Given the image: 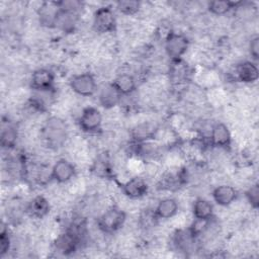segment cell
<instances>
[{
	"label": "cell",
	"mask_w": 259,
	"mask_h": 259,
	"mask_svg": "<svg viewBox=\"0 0 259 259\" xmlns=\"http://www.w3.org/2000/svg\"><path fill=\"white\" fill-rule=\"evenodd\" d=\"M102 115L98 108L87 106L82 110L79 118V126L85 133H95L100 130Z\"/></svg>",
	"instance_id": "cell-6"
},
{
	"label": "cell",
	"mask_w": 259,
	"mask_h": 259,
	"mask_svg": "<svg viewBox=\"0 0 259 259\" xmlns=\"http://www.w3.org/2000/svg\"><path fill=\"white\" fill-rule=\"evenodd\" d=\"M75 172V166L71 162L66 159H60L52 167L51 177L59 183H66L74 177Z\"/></svg>",
	"instance_id": "cell-9"
},
{
	"label": "cell",
	"mask_w": 259,
	"mask_h": 259,
	"mask_svg": "<svg viewBox=\"0 0 259 259\" xmlns=\"http://www.w3.org/2000/svg\"><path fill=\"white\" fill-rule=\"evenodd\" d=\"M122 95L113 85V83L105 84L99 91L98 100L100 105L105 109H110L116 106L121 101Z\"/></svg>",
	"instance_id": "cell-10"
},
{
	"label": "cell",
	"mask_w": 259,
	"mask_h": 259,
	"mask_svg": "<svg viewBox=\"0 0 259 259\" xmlns=\"http://www.w3.org/2000/svg\"><path fill=\"white\" fill-rule=\"evenodd\" d=\"M49 211H50L49 201L44 196H40V195L32 198L26 206V212L30 217L36 218V219H42L49 213Z\"/></svg>",
	"instance_id": "cell-15"
},
{
	"label": "cell",
	"mask_w": 259,
	"mask_h": 259,
	"mask_svg": "<svg viewBox=\"0 0 259 259\" xmlns=\"http://www.w3.org/2000/svg\"><path fill=\"white\" fill-rule=\"evenodd\" d=\"M210 143L220 148H227L231 145V133L225 123L217 122L213 124L210 131Z\"/></svg>",
	"instance_id": "cell-12"
},
{
	"label": "cell",
	"mask_w": 259,
	"mask_h": 259,
	"mask_svg": "<svg viewBox=\"0 0 259 259\" xmlns=\"http://www.w3.org/2000/svg\"><path fill=\"white\" fill-rule=\"evenodd\" d=\"M117 9L125 15L136 14L141 8V3L137 0H121L116 3Z\"/></svg>",
	"instance_id": "cell-23"
},
{
	"label": "cell",
	"mask_w": 259,
	"mask_h": 259,
	"mask_svg": "<svg viewBox=\"0 0 259 259\" xmlns=\"http://www.w3.org/2000/svg\"><path fill=\"white\" fill-rule=\"evenodd\" d=\"M71 89L81 96H92L97 89L94 76L90 73H81L71 77L69 81Z\"/></svg>",
	"instance_id": "cell-5"
},
{
	"label": "cell",
	"mask_w": 259,
	"mask_h": 259,
	"mask_svg": "<svg viewBox=\"0 0 259 259\" xmlns=\"http://www.w3.org/2000/svg\"><path fill=\"white\" fill-rule=\"evenodd\" d=\"M44 137L52 148L61 147L67 138V126L64 120L59 117H51L44 127Z\"/></svg>",
	"instance_id": "cell-1"
},
{
	"label": "cell",
	"mask_w": 259,
	"mask_h": 259,
	"mask_svg": "<svg viewBox=\"0 0 259 259\" xmlns=\"http://www.w3.org/2000/svg\"><path fill=\"white\" fill-rule=\"evenodd\" d=\"M240 2H234L229 0H217V1H210L207 4V8L210 13L215 15H224L228 12H230L233 8H235L237 5H239Z\"/></svg>",
	"instance_id": "cell-20"
},
{
	"label": "cell",
	"mask_w": 259,
	"mask_h": 259,
	"mask_svg": "<svg viewBox=\"0 0 259 259\" xmlns=\"http://www.w3.org/2000/svg\"><path fill=\"white\" fill-rule=\"evenodd\" d=\"M116 18L110 6L99 7L93 16V28L99 33H107L115 30Z\"/></svg>",
	"instance_id": "cell-4"
},
{
	"label": "cell",
	"mask_w": 259,
	"mask_h": 259,
	"mask_svg": "<svg viewBox=\"0 0 259 259\" xmlns=\"http://www.w3.org/2000/svg\"><path fill=\"white\" fill-rule=\"evenodd\" d=\"M10 248V239L8 236V232L2 229L0 234V254L4 255L8 252Z\"/></svg>",
	"instance_id": "cell-25"
},
{
	"label": "cell",
	"mask_w": 259,
	"mask_h": 259,
	"mask_svg": "<svg viewBox=\"0 0 259 259\" xmlns=\"http://www.w3.org/2000/svg\"><path fill=\"white\" fill-rule=\"evenodd\" d=\"M122 96L132 94L136 90V80L131 74H120L112 82Z\"/></svg>",
	"instance_id": "cell-18"
},
{
	"label": "cell",
	"mask_w": 259,
	"mask_h": 259,
	"mask_svg": "<svg viewBox=\"0 0 259 259\" xmlns=\"http://www.w3.org/2000/svg\"><path fill=\"white\" fill-rule=\"evenodd\" d=\"M57 6H58V11L55 17L54 26L61 29L64 32H72L77 24L79 10L60 7L58 4Z\"/></svg>",
	"instance_id": "cell-7"
},
{
	"label": "cell",
	"mask_w": 259,
	"mask_h": 259,
	"mask_svg": "<svg viewBox=\"0 0 259 259\" xmlns=\"http://www.w3.org/2000/svg\"><path fill=\"white\" fill-rule=\"evenodd\" d=\"M236 76L243 83H253L259 77V70L255 63L245 61L236 67Z\"/></svg>",
	"instance_id": "cell-13"
},
{
	"label": "cell",
	"mask_w": 259,
	"mask_h": 259,
	"mask_svg": "<svg viewBox=\"0 0 259 259\" xmlns=\"http://www.w3.org/2000/svg\"><path fill=\"white\" fill-rule=\"evenodd\" d=\"M125 219L126 214L123 210L112 206L100 215L98 219V227L104 233H114L123 226Z\"/></svg>",
	"instance_id": "cell-2"
},
{
	"label": "cell",
	"mask_w": 259,
	"mask_h": 259,
	"mask_svg": "<svg viewBox=\"0 0 259 259\" xmlns=\"http://www.w3.org/2000/svg\"><path fill=\"white\" fill-rule=\"evenodd\" d=\"M55 75L46 68L35 70L30 77V86L33 90L38 92H49L54 88Z\"/></svg>",
	"instance_id": "cell-8"
},
{
	"label": "cell",
	"mask_w": 259,
	"mask_h": 259,
	"mask_svg": "<svg viewBox=\"0 0 259 259\" xmlns=\"http://www.w3.org/2000/svg\"><path fill=\"white\" fill-rule=\"evenodd\" d=\"M189 46L186 35L177 32H169L165 38V51L172 61L181 60Z\"/></svg>",
	"instance_id": "cell-3"
},
{
	"label": "cell",
	"mask_w": 259,
	"mask_h": 259,
	"mask_svg": "<svg viewBox=\"0 0 259 259\" xmlns=\"http://www.w3.org/2000/svg\"><path fill=\"white\" fill-rule=\"evenodd\" d=\"M77 243H78V240L76 235L71 232H68L59 237V239L56 242V246L60 252L66 255L75 251L77 247Z\"/></svg>",
	"instance_id": "cell-19"
},
{
	"label": "cell",
	"mask_w": 259,
	"mask_h": 259,
	"mask_svg": "<svg viewBox=\"0 0 259 259\" xmlns=\"http://www.w3.org/2000/svg\"><path fill=\"white\" fill-rule=\"evenodd\" d=\"M148 191V184L142 177L135 176L122 185V192L130 198L136 199L143 197Z\"/></svg>",
	"instance_id": "cell-11"
},
{
	"label": "cell",
	"mask_w": 259,
	"mask_h": 259,
	"mask_svg": "<svg viewBox=\"0 0 259 259\" xmlns=\"http://www.w3.org/2000/svg\"><path fill=\"white\" fill-rule=\"evenodd\" d=\"M155 127L154 125L150 124V123H143L138 125L134 132H133V137L134 140L138 143H143V142H147L148 140L152 139L155 136Z\"/></svg>",
	"instance_id": "cell-21"
},
{
	"label": "cell",
	"mask_w": 259,
	"mask_h": 259,
	"mask_svg": "<svg viewBox=\"0 0 259 259\" xmlns=\"http://www.w3.org/2000/svg\"><path fill=\"white\" fill-rule=\"evenodd\" d=\"M237 190L231 185L217 186L212 191V198L214 202L222 206L230 205L237 198Z\"/></svg>",
	"instance_id": "cell-14"
},
{
	"label": "cell",
	"mask_w": 259,
	"mask_h": 259,
	"mask_svg": "<svg viewBox=\"0 0 259 259\" xmlns=\"http://www.w3.org/2000/svg\"><path fill=\"white\" fill-rule=\"evenodd\" d=\"M154 211L157 219L167 220L174 217L177 213L178 203L174 198L167 197L159 201Z\"/></svg>",
	"instance_id": "cell-16"
},
{
	"label": "cell",
	"mask_w": 259,
	"mask_h": 259,
	"mask_svg": "<svg viewBox=\"0 0 259 259\" xmlns=\"http://www.w3.org/2000/svg\"><path fill=\"white\" fill-rule=\"evenodd\" d=\"M246 197L250 205L257 209L259 207V185L255 183L246 191Z\"/></svg>",
	"instance_id": "cell-24"
},
{
	"label": "cell",
	"mask_w": 259,
	"mask_h": 259,
	"mask_svg": "<svg viewBox=\"0 0 259 259\" xmlns=\"http://www.w3.org/2000/svg\"><path fill=\"white\" fill-rule=\"evenodd\" d=\"M192 212L195 220L208 222L213 214V205L204 198H197L193 203Z\"/></svg>",
	"instance_id": "cell-17"
},
{
	"label": "cell",
	"mask_w": 259,
	"mask_h": 259,
	"mask_svg": "<svg viewBox=\"0 0 259 259\" xmlns=\"http://www.w3.org/2000/svg\"><path fill=\"white\" fill-rule=\"evenodd\" d=\"M17 139V133L13 125L7 124L2 127L1 131V145L5 148H11L14 146Z\"/></svg>",
	"instance_id": "cell-22"
},
{
	"label": "cell",
	"mask_w": 259,
	"mask_h": 259,
	"mask_svg": "<svg viewBox=\"0 0 259 259\" xmlns=\"http://www.w3.org/2000/svg\"><path fill=\"white\" fill-rule=\"evenodd\" d=\"M249 52L254 60L259 58V36L256 34L251 37L249 42Z\"/></svg>",
	"instance_id": "cell-26"
}]
</instances>
